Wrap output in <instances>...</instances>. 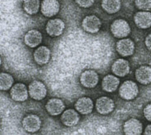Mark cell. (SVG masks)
<instances>
[{
	"instance_id": "6da1fadb",
	"label": "cell",
	"mask_w": 151,
	"mask_h": 135,
	"mask_svg": "<svg viewBox=\"0 0 151 135\" xmlns=\"http://www.w3.org/2000/svg\"><path fill=\"white\" fill-rule=\"evenodd\" d=\"M110 31L116 38H123L130 34V27L126 20L123 19H117L111 23Z\"/></svg>"
},
{
	"instance_id": "7a4b0ae2",
	"label": "cell",
	"mask_w": 151,
	"mask_h": 135,
	"mask_svg": "<svg viewBox=\"0 0 151 135\" xmlns=\"http://www.w3.org/2000/svg\"><path fill=\"white\" fill-rule=\"evenodd\" d=\"M119 93L122 98L126 100H132L137 97L139 93V88L134 82L126 81L120 86Z\"/></svg>"
},
{
	"instance_id": "3957f363",
	"label": "cell",
	"mask_w": 151,
	"mask_h": 135,
	"mask_svg": "<svg viewBox=\"0 0 151 135\" xmlns=\"http://www.w3.org/2000/svg\"><path fill=\"white\" fill-rule=\"evenodd\" d=\"M47 91L45 85L40 81L34 80L29 85V95L34 100L40 101L44 99L47 95Z\"/></svg>"
},
{
	"instance_id": "277c9868",
	"label": "cell",
	"mask_w": 151,
	"mask_h": 135,
	"mask_svg": "<svg viewBox=\"0 0 151 135\" xmlns=\"http://www.w3.org/2000/svg\"><path fill=\"white\" fill-rule=\"evenodd\" d=\"M101 25L100 18L95 15H87L84 18L81 22L83 30L91 34L97 33Z\"/></svg>"
},
{
	"instance_id": "5b68a950",
	"label": "cell",
	"mask_w": 151,
	"mask_h": 135,
	"mask_svg": "<svg viewBox=\"0 0 151 135\" xmlns=\"http://www.w3.org/2000/svg\"><path fill=\"white\" fill-rule=\"evenodd\" d=\"M65 23L60 18L50 20L45 25L46 32L51 37L60 36L63 33Z\"/></svg>"
},
{
	"instance_id": "8992f818",
	"label": "cell",
	"mask_w": 151,
	"mask_h": 135,
	"mask_svg": "<svg viewBox=\"0 0 151 135\" xmlns=\"http://www.w3.org/2000/svg\"><path fill=\"white\" fill-rule=\"evenodd\" d=\"M22 125L24 130L27 132L35 133L40 130L41 121L38 115L35 114H29L23 118Z\"/></svg>"
},
{
	"instance_id": "52a82bcc",
	"label": "cell",
	"mask_w": 151,
	"mask_h": 135,
	"mask_svg": "<svg viewBox=\"0 0 151 135\" xmlns=\"http://www.w3.org/2000/svg\"><path fill=\"white\" fill-rule=\"evenodd\" d=\"M99 82V75L93 70H86L81 73L80 76V83L86 88L95 87Z\"/></svg>"
},
{
	"instance_id": "ba28073f",
	"label": "cell",
	"mask_w": 151,
	"mask_h": 135,
	"mask_svg": "<svg viewBox=\"0 0 151 135\" xmlns=\"http://www.w3.org/2000/svg\"><path fill=\"white\" fill-rule=\"evenodd\" d=\"M95 106L99 114L106 115L113 111L114 102L112 99L108 97H101L97 99Z\"/></svg>"
},
{
	"instance_id": "9c48e42d",
	"label": "cell",
	"mask_w": 151,
	"mask_h": 135,
	"mask_svg": "<svg viewBox=\"0 0 151 135\" xmlns=\"http://www.w3.org/2000/svg\"><path fill=\"white\" fill-rule=\"evenodd\" d=\"M28 90L26 85L22 83L14 84L11 88L10 95L15 101H24L28 97Z\"/></svg>"
},
{
	"instance_id": "30bf717a",
	"label": "cell",
	"mask_w": 151,
	"mask_h": 135,
	"mask_svg": "<svg viewBox=\"0 0 151 135\" xmlns=\"http://www.w3.org/2000/svg\"><path fill=\"white\" fill-rule=\"evenodd\" d=\"M60 10L58 0H42L41 4V11L43 15L51 17L55 15Z\"/></svg>"
},
{
	"instance_id": "8fae6325",
	"label": "cell",
	"mask_w": 151,
	"mask_h": 135,
	"mask_svg": "<svg viewBox=\"0 0 151 135\" xmlns=\"http://www.w3.org/2000/svg\"><path fill=\"white\" fill-rule=\"evenodd\" d=\"M116 50L123 57L130 56L134 53V43L130 38H122L117 42Z\"/></svg>"
},
{
	"instance_id": "7c38bea8",
	"label": "cell",
	"mask_w": 151,
	"mask_h": 135,
	"mask_svg": "<svg viewBox=\"0 0 151 135\" xmlns=\"http://www.w3.org/2000/svg\"><path fill=\"white\" fill-rule=\"evenodd\" d=\"M143 127L141 122L134 118L126 121L123 124V131L128 135H139L142 133Z\"/></svg>"
},
{
	"instance_id": "4fadbf2b",
	"label": "cell",
	"mask_w": 151,
	"mask_h": 135,
	"mask_svg": "<svg viewBox=\"0 0 151 135\" xmlns=\"http://www.w3.org/2000/svg\"><path fill=\"white\" fill-rule=\"evenodd\" d=\"M45 107L49 114L55 116L61 114L64 111L65 105L60 99L53 98L50 99L47 102Z\"/></svg>"
},
{
	"instance_id": "5bb4252c",
	"label": "cell",
	"mask_w": 151,
	"mask_h": 135,
	"mask_svg": "<svg viewBox=\"0 0 151 135\" xmlns=\"http://www.w3.org/2000/svg\"><path fill=\"white\" fill-rule=\"evenodd\" d=\"M111 70L115 75L124 77L130 72L129 63L125 59H118L113 62L111 66Z\"/></svg>"
},
{
	"instance_id": "9a60e30c",
	"label": "cell",
	"mask_w": 151,
	"mask_h": 135,
	"mask_svg": "<svg viewBox=\"0 0 151 135\" xmlns=\"http://www.w3.org/2000/svg\"><path fill=\"white\" fill-rule=\"evenodd\" d=\"M134 21L138 28H148L151 26V13L147 11H139L134 15Z\"/></svg>"
},
{
	"instance_id": "2e32d148",
	"label": "cell",
	"mask_w": 151,
	"mask_h": 135,
	"mask_svg": "<svg viewBox=\"0 0 151 135\" xmlns=\"http://www.w3.org/2000/svg\"><path fill=\"white\" fill-rule=\"evenodd\" d=\"M42 40L41 33L35 29H32L27 31L24 37L25 44L31 48L38 46L41 43Z\"/></svg>"
},
{
	"instance_id": "e0dca14e",
	"label": "cell",
	"mask_w": 151,
	"mask_h": 135,
	"mask_svg": "<svg viewBox=\"0 0 151 135\" xmlns=\"http://www.w3.org/2000/svg\"><path fill=\"white\" fill-rule=\"evenodd\" d=\"M136 79L142 85H148L151 83V66L142 65L135 71Z\"/></svg>"
},
{
	"instance_id": "ac0fdd59",
	"label": "cell",
	"mask_w": 151,
	"mask_h": 135,
	"mask_svg": "<svg viewBox=\"0 0 151 135\" xmlns=\"http://www.w3.org/2000/svg\"><path fill=\"white\" fill-rule=\"evenodd\" d=\"M61 123L67 127L74 126L80 120V115L73 109H67L63 112L61 116Z\"/></svg>"
},
{
	"instance_id": "d6986e66",
	"label": "cell",
	"mask_w": 151,
	"mask_h": 135,
	"mask_svg": "<svg viewBox=\"0 0 151 135\" xmlns=\"http://www.w3.org/2000/svg\"><path fill=\"white\" fill-rule=\"evenodd\" d=\"M76 110L81 114H88L93 109V102L89 97H81L77 99L74 104Z\"/></svg>"
},
{
	"instance_id": "ffe728a7",
	"label": "cell",
	"mask_w": 151,
	"mask_h": 135,
	"mask_svg": "<svg viewBox=\"0 0 151 135\" xmlns=\"http://www.w3.org/2000/svg\"><path fill=\"white\" fill-rule=\"evenodd\" d=\"M50 50L45 46L38 47L33 54L35 62L39 65H43L47 63L50 58Z\"/></svg>"
},
{
	"instance_id": "44dd1931",
	"label": "cell",
	"mask_w": 151,
	"mask_h": 135,
	"mask_svg": "<svg viewBox=\"0 0 151 135\" xmlns=\"http://www.w3.org/2000/svg\"><path fill=\"white\" fill-rule=\"evenodd\" d=\"M120 83V81L118 78L113 75H107L105 76L101 82L102 89L108 92L115 91Z\"/></svg>"
},
{
	"instance_id": "7402d4cb",
	"label": "cell",
	"mask_w": 151,
	"mask_h": 135,
	"mask_svg": "<svg viewBox=\"0 0 151 135\" xmlns=\"http://www.w3.org/2000/svg\"><path fill=\"white\" fill-rule=\"evenodd\" d=\"M101 7L108 14H114L119 11L121 7L120 0H101Z\"/></svg>"
},
{
	"instance_id": "603a6c76",
	"label": "cell",
	"mask_w": 151,
	"mask_h": 135,
	"mask_svg": "<svg viewBox=\"0 0 151 135\" xmlns=\"http://www.w3.org/2000/svg\"><path fill=\"white\" fill-rule=\"evenodd\" d=\"M22 7L27 14H35L38 12L40 7V0H24Z\"/></svg>"
},
{
	"instance_id": "cb8c5ba5",
	"label": "cell",
	"mask_w": 151,
	"mask_h": 135,
	"mask_svg": "<svg viewBox=\"0 0 151 135\" xmlns=\"http://www.w3.org/2000/svg\"><path fill=\"white\" fill-rule=\"evenodd\" d=\"M13 83L14 78L10 74L4 72L0 74V88L2 91H7L11 88Z\"/></svg>"
},
{
	"instance_id": "d4e9b609",
	"label": "cell",
	"mask_w": 151,
	"mask_h": 135,
	"mask_svg": "<svg viewBox=\"0 0 151 135\" xmlns=\"http://www.w3.org/2000/svg\"><path fill=\"white\" fill-rule=\"evenodd\" d=\"M136 7L142 11H147L151 9V0H134Z\"/></svg>"
},
{
	"instance_id": "484cf974",
	"label": "cell",
	"mask_w": 151,
	"mask_h": 135,
	"mask_svg": "<svg viewBox=\"0 0 151 135\" xmlns=\"http://www.w3.org/2000/svg\"><path fill=\"white\" fill-rule=\"evenodd\" d=\"M75 2L79 7L87 8L93 5L94 0H75Z\"/></svg>"
},
{
	"instance_id": "4316f807",
	"label": "cell",
	"mask_w": 151,
	"mask_h": 135,
	"mask_svg": "<svg viewBox=\"0 0 151 135\" xmlns=\"http://www.w3.org/2000/svg\"><path fill=\"white\" fill-rule=\"evenodd\" d=\"M143 115L146 120L151 121V103L147 104L143 109Z\"/></svg>"
},
{
	"instance_id": "83f0119b",
	"label": "cell",
	"mask_w": 151,
	"mask_h": 135,
	"mask_svg": "<svg viewBox=\"0 0 151 135\" xmlns=\"http://www.w3.org/2000/svg\"><path fill=\"white\" fill-rule=\"evenodd\" d=\"M145 43L146 47L151 51V33L148 34L146 37Z\"/></svg>"
},
{
	"instance_id": "f1b7e54d",
	"label": "cell",
	"mask_w": 151,
	"mask_h": 135,
	"mask_svg": "<svg viewBox=\"0 0 151 135\" xmlns=\"http://www.w3.org/2000/svg\"><path fill=\"white\" fill-rule=\"evenodd\" d=\"M145 134H151V124H149L146 126L144 131Z\"/></svg>"
}]
</instances>
